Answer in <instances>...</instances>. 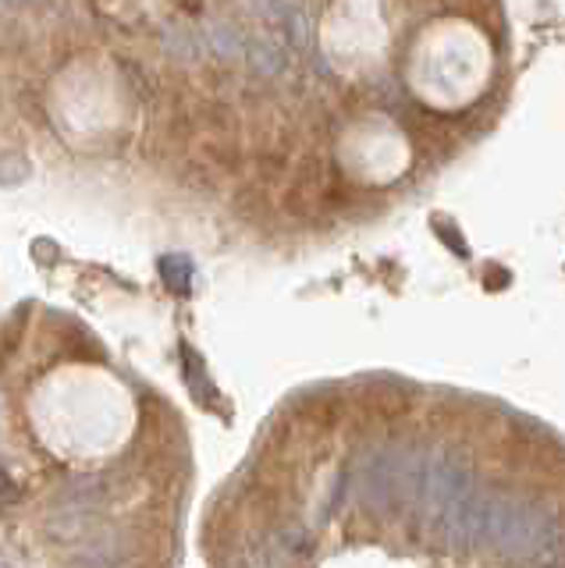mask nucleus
I'll list each match as a JSON object with an SVG mask.
<instances>
[{
    "label": "nucleus",
    "instance_id": "nucleus-1",
    "mask_svg": "<svg viewBox=\"0 0 565 568\" xmlns=\"http://www.w3.org/2000/svg\"><path fill=\"white\" fill-rule=\"evenodd\" d=\"M157 271H161V277H164V284H168L171 292L185 295V292L192 288V260H189V256H182V253H168V256L157 260Z\"/></svg>",
    "mask_w": 565,
    "mask_h": 568
},
{
    "label": "nucleus",
    "instance_id": "nucleus-2",
    "mask_svg": "<svg viewBox=\"0 0 565 568\" xmlns=\"http://www.w3.org/2000/svg\"><path fill=\"white\" fill-rule=\"evenodd\" d=\"M14 490H19V487H14V479H11L4 469H0V501H8V497H14Z\"/></svg>",
    "mask_w": 565,
    "mask_h": 568
}]
</instances>
